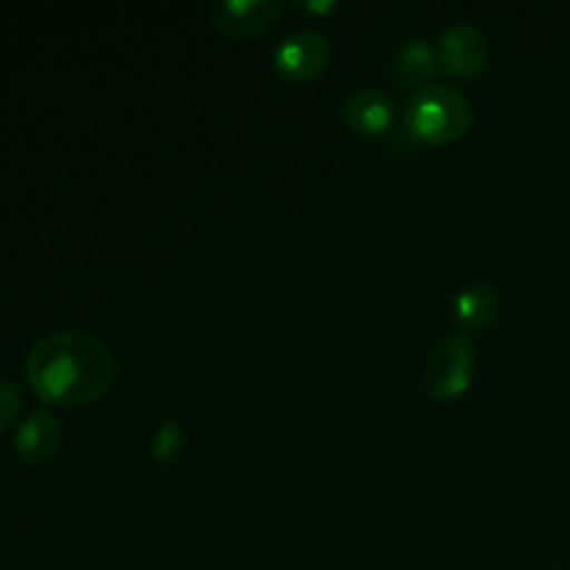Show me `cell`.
I'll return each mask as SVG.
<instances>
[{
    "mask_svg": "<svg viewBox=\"0 0 570 570\" xmlns=\"http://www.w3.org/2000/svg\"><path fill=\"white\" fill-rule=\"evenodd\" d=\"M117 365L109 345L81 328H59L31 345L26 379L45 404L81 406L115 384Z\"/></svg>",
    "mask_w": 570,
    "mask_h": 570,
    "instance_id": "obj_1",
    "label": "cell"
},
{
    "mask_svg": "<svg viewBox=\"0 0 570 570\" xmlns=\"http://www.w3.org/2000/svg\"><path fill=\"white\" fill-rule=\"evenodd\" d=\"M473 109L471 100L454 87L429 83L412 92L406 100L401 128L412 142L421 145H449L471 131Z\"/></svg>",
    "mask_w": 570,
    "mask_h": 570,
    "instance_id": "obj_2",
    "label": "cell"
},
{
    "mask_svg": "<svg viewBox=\"0 0 570 570\" xmlns=\"http://www.w3.org/2000/svg\"><path fill=\"white\" fill-rule=\"evenodd\" d=\"M476 373V351L465 332L443 334L426 354L421 384L432 399L456 401L471 390Z\"/></svg>",
    "mask_w": 570,
    "mask_h": 570,
    "instance_id": "obj_3",
    "label": "cell"
},
{
    "mask_svg": "<svg viewBox=\"0 0 570 570\" xmlns=\"http://www.w3.org/2000/svg\"><path fill=\"white\" fill-rule=\"evenodd\" d=\"M332 59V42L321 31H293L273 48V67L293 83L315 81Z\"/></svg>",
    "mask_w": 570,
    "mask_h": 570,
    "instance_id": "obj_4",
    "label": "cell"
},
{
    "mask_svg": "<svg viewBox=\"0 0 570 570\" xmlns=\"http://www.w3.org/2000/svg\"><path fill=\"white\" fill-rule=\"evenodd\" d=\"M440 70L454 78H471L484 70L490 59V39L473 22H451L438 39Z\"/></svg>",
    "mask_w": 570,
    "mask_h": 570,
    "instance_id": "obj_5",
    "label": "cell"
},
{
    "mask_svg": "<svg viewBox=\"0 0 570 570\" xmlns=\"http://www.w3.org/2000/svg\"><path fill=\"white\" fill-rule=\"evenodd\" d=\"M278 0H217L212 3V22L234 39H256L276 22Z\"/></svg>",
    "mask_w": 570,
    "mask_h": 570,
    "instance_id": "obj_6",
    "label": "cell"
},
{
    "mask_svg": "<svg viewBox=\"0 0 570 570\" xmlns=\"http://www.w3.org/2000/svg\"><path fill=\"white\" fill-rule=\"evenodd\" d=\"M340 115H343L348 131L360 134V137H382L393 128L395 104L390 95L379 92V89H356V92L345 95Z\"/></svg>",
    "mask_w": 570,
    "mask_h": 570,
    "instance_id": "obj_7",
    "label": "cell"
},
{
    "mask_svg": "<svg viewBox=\"0 0 570 570\" xmlns=\"http://www.w3.org/2000/svg\"><path fill=\"white\" fill-rule=\"evenodd\" d=\"M65 443L61 423L50 412H31L14 432V454L26 465H45L53 460Z\"/></svg>",
    "mask_w": 570,
    "mask_h": 570,
    "instance_id": "obj_8",
    "label": "cell"
},
{
    "mask_svg": "<svg viewBox=\"0 0 570 570\" xmlns=\"http://www.w3.org/2000/svg\"><path fill=\"white\" fill-rule=\"evenodd\" d=\"M393 70L395 76L406 83L432 81L440 72L438 48L423 37L404 39V42L395 45L393 50Z\"/></svg>",
    "mask_w": 570,
    "mask_h": 570,
    "instance_id": "obj_9",
    "label": "cell"
},
{
    "mask_svg": "<svg viewBox=\"0 0 570 570\" xmlns=\"http://www.w3.org/2000/svg\"><path fill=\"white\" fill-rule=\"evenodd\" d=\"M499 315V293L490 282H471L456 293L454 317L465 328H484Z\"/></svg>",
    "mask_w": 570,
    "mask_h": 570,
    "instance_id": "obj_10",
    "label": "cell"
},
{
    "mask_svg": "<svg viewBox=\"0 0 570 570\" xmlns=\"http://www.w3.org/2000/svg\"><path fill=\"white\" fill-rule=\"evenodd\" d=\"M187 445V432L178 421H161L159 429L154 432V440H150V460L161 468H170L173 462L178 460V454Z\"/></svg>",
    "mask_w": 570,
    "mask_h": 570,
    "instance_id": "obj_11",
    "label": "cell"
},
{
    "mask_svg": "<svg viewBox=\"0 0 570 570\" xmlns=\"http://www.w3.org/2000/svg\"><path fill=\"white\" fill-rule=\"evenodd\" d=\"M20 410H22V395L20 390H17V384L0 379V432L9 429L11 423L17 421Z\"/></svg>",
    "mask_w": 570,
    "mask_h": 570,
    "instance_id": "obj_12",
    "label": "cell"
},
{
    "mask_svg": "<svg viewBox=\"0 0 570 570\" xmlns=\"http://www.w3.org/2000/svg\"><path fill=\"white\" fill-rule=\"evenodd\" d=\"M337 6V0H295V9L309 11V14H332Z\"/></svg>",
    "mask_w": 570,
    "mask_h": 570,
    "instance_id": "obj_13",
    "label": "cell"
}]
</instances>
